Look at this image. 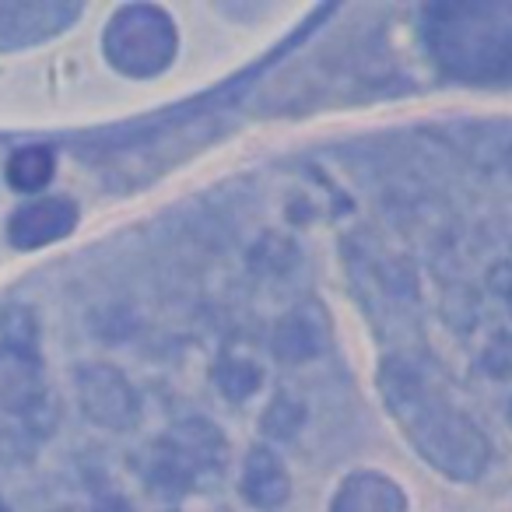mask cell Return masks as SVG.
<instances>
[{
	"instance_id": "6",
	"label": "cell",
	"mask_w": 512,
	"mask_h": 512,
	"mask_svg": "<svg viewBox=\"0 0 512 512\" xmlns=\"http://www.w3.org/2000/svg\"><path fill=\"white\" fill-rule=\"evenodd\" d=\"M0 512H8V505H4V502H0Z\"/></svg>"
},
{
	"instance_id": "2",
	"label": "cell",
	"mask_w": 512,
	"mask_h": 512,
	"mask_svg": "<svg viewBox=\"0 0 512 512\" xmlns=\"http://www.w3.org/2000/svg\"><path fill=\"white\" fill-rule=\"evenodd\" d=\"M43 386H39V358L36 348L8 337L0 348V404L15 414L32 411Z\"/></svg>"
},
{
	"instance_id": "4",
	"label": "cell",
	"mask_w": 512,
	"mask_h": 512,
	"mask_svg": "<svg viewBox=\"0 0 512 512\" xmlns=\"http://www.w3.org/2000/svg\"><path fill=\"white\" fill-rule=\"evenodd\" d=\"M81 397L85 407L95 421H106V425H123L130 418V390L116 372L109 369H92L85 372V383H81Z\"/></svg>"
},
{
	"instance_id": "1",
	"label": "cell",
	"mask_w": 512,
	"mask_h": 512,
	"mask_svg": "<svg viewBox=\"0 0 512 512\" xmlns=\"http://www.w3.org/2000/svg\"><path fill=\"white\" fill-rule=\"evenodd\" d=\"M106 50L116 67L127 71H155L162 60H169L172 32L162 15L155 11H127L106 32Z\"/></svg>"
},
{
	"instance_id": "5",
	"label": "cell",
	"mask_w": 512,
	"mask_h": 512,
	"mask_svg": "<svg viewBox=\"0 0 512 512\" xmlns=\"http://www.w3.org/2000/svg\"><path fill=\"white\" fill-rule=\"evenodd\" d=\"M53 169L57 162H53L50 148H22L8 162V183L22 193H36L53 179Z\"/></svg>"
},
{
	"instance_id": "3",
	"label": "cell",
	"mask_w": 512,
	"mask_h": 512,
	"mask_svg": "<svg viewBox=\"0 0 512 512\" xmlns=\"http://www.w3.org/2000/svg\"><path fill=\"white\" fill-rule=\"evenodd\" d=\"M74 218H78V211H74L71 200L46 197V200H36V204L22 207V211L11 218L8 235L18 249H36L53 239H64L74 228Z\"/></svg>"
}]
</instances>
